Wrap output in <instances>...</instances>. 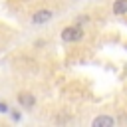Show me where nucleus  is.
<instances>
[{
    "label": "nucleus",
    "instance_id": "1",
    "mask_svg": "<svg viewBox=\"0 0 127 127\" xmlns=\"http://www.w3.org/2000/svg\"><path fill=\"white\" fill-rule=\"evenodd\" d=\"M83 38V28L79 24H73V26H65L62 30V40L71 44V42H79Z\"/></svg>",
    "mask_w": 127,
    "mask_h": 127
},
{
    "label": "nucleus",
    "instance_id": "2",
    "mask_svg": "<svg viewBox=\"0 0 127 127\" xmlns=\"http://www.w3.org/2000/svg\"><path fill=\"white\" fill-rule=\"evenodd\" d=\"M52 16H54L52 10H38V12L32 16V22H34V24H44V22L52 20Z\"/></svg>",
    "mask_w": 127,
    "mask_h": 127
},
{
    "label": "nucleus",
    "instance_id": "3",
    "mask_svg": "<svg viewBox=\"0 0 127 127\" xmlns=\"http://www.w3.org/2000/svg\"><path fill=\"white\" fill-rule=\"evenodd\" d=\"M18 103H20L22 107L30 109V107L36 105V97H34L32 93H20V95H18Z\"/></svg>",
    "mask_w": 127,
    "mask_h": 127
},
{
    "label": "nucleus",
    "instance_id": "4",
    "mask_svg": "<svg viewBox=\"0 0 127 127\" xmlns=\"http://www.w3.org/2000/svg\"><path fill=\"white\" fill-rule=\"evenodd\" d=\"M115 121H113V117H109V115H99V117H95L93 119V127H111Z\"/></svg>",
    "mask_w": 127,
    "mask_h": 127
},
{
    "label": "nucleus",
    "instance_id": "5",
    "mask_svg": "<svg viewBox=\"0 0 127 127\" xmlns=\"http://www.w3.org/2000/svg\"><path fill=\"white\" fill-rule=\"evenodd\" d=\"M113 14H117V16L127 14V0H115L113 2Z\"/></svg>",
    "mask_w": 127,
    "mask_h": 127
},
{
    "label": "nucleus",
    "instance_id": "6",
    "mask_svg": "<svg viewBox=\"0 0 127 127\" xmlns=\"http://www.w3.org/2000/svg\"><path fill=\"white\" fill-rule=\"evenodd\" d=\"M0 113H8V107L4 103H0Z\"/></svg>",
    "mask_w": 127,
    "mask_h": 127
}]
</instances>
